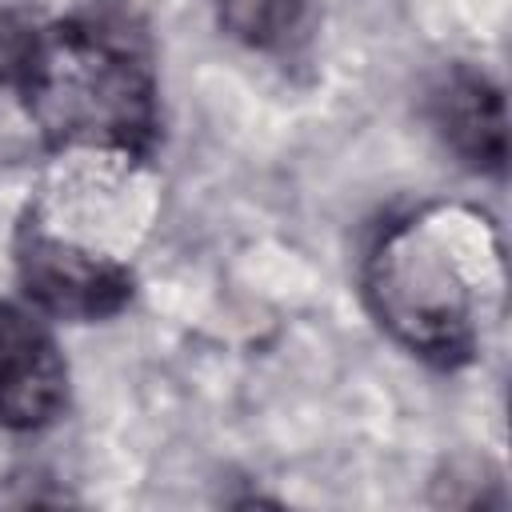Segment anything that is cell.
<instances>
[{
    "instance_id": "1",
    "label": "cell",
    "mask_w": 512,
    "mask_h": 512,
    "mask_svg": "<svg viewBox=\"0 0 512 512\" xmlns=\"http://www.w3.org/2000/svg\"><path fill=\"white\" fill-rule=\"evenodd\" d=\"M500 292V236L464 204H428L392 220L364 260V296L380 328L440 368L476 356Z\"/></svg>"
},
{
    "instance_id": "2",
    "label": "cell",
    "mask_w": 512,
    "mask_h": 512,
    "mask_svg": "<svg viewBox=\"0 0 512 512\" xmlns=\"http://www.w3.org/2000/svg\"><path fill=\"white\" fill-rule=\"evenodd\" d=\"M16 92L52 148L140 160L156 144L152 44L124 12L92 8L40 28Z\"/></svg>"
},
{
    "instance_id": "3",
    "label": "cell",
    "mask_w": 512,
    "mask_h": 512,
    "mask_svg": "<svg viewBox=\"0 0 512 512\" xmlns=\"http://www.w3.org/2000/svg\"><path fill=\"white\" fill-rule=\"evenodd\" d=\"M16 276L24 296L56 320H108L132 300L128 264L56 236L36 220L20 224Z\"/></svg>"
},
{
    "instance_id": "4",
    "label": "cell",
    "mask_w": 512,
    "mask_h": 512,
    "mask_svg": "<svg viewBox=\"0 0 512 512\" xmlns=\"http://www.w3.org/2000/svg\"><path fill=\"white\" fill-rule=\"evenodd\" d=\"M68 404V364L56 336L24 308L0 300V428H48Z\"/></svg>"
},
{
    "instance_id": "5",
    "label": "cell",
    "mask_w": 512,
    "mask_h": 512,
    "mask_svg": "<svg viewBox=\"0 0 512 512\" xmlns=\"http://www.w3.org/2000/svg\"><path fill=\"white\" fill-rule=\"evenodd\" d=\"M428 116L440 140L476 172H504L508 156V116L504 92L472 68H452L428 96Z\"/></svg>"
},
{
    "instance_id": "6",
    "label": "cell",
    "mask_w": 512,
    "mask_h": 512,
    "mask_svg": "<svg viewBox=\"0 0 512 512\" xmlns=\"http://www.w3.org/2000/svg\"><path fill=\"white\" fill-rule=\"evenodd\" d=\"M312 0H216L220 28L248 48H284L308 20Z\"/></svg>"
},
{
    "instance_id": "7",
    "label": "cell",
    "mask_w": 512,
    "mask_h": 512,
    "mask_svg": "<svg viewBox=\"0 0 512 512\" xmlns=\"http://www.w3.org/2000/svg\"><path fill=\"white\" fill-rule=\"evenodd\" d=\"M36 24L24 16V12H12V8H0V84L4 88H16L28 60H32V48H36Z\"/></svg>"
}]
</instances>
